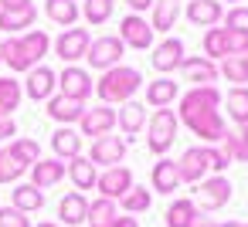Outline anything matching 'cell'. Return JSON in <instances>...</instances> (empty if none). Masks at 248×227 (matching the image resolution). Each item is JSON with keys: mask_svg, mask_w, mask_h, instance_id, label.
I'll list each match as a JSON object with an SVG mask.
<instances>
[{"mask_svg": "<svg viewBox=\"0 0 248 227\" xmlns=\"http://www.w3.org/2000/svg\"><path fill=\"white\" fill-rule=\"evenodd\" d=\"M217 105H221V95H217L214 85H194L187 95H180L177 119H180L194 136H201L207 146H214V142H221V139L228 136Z\"/></svg>", "mask_w": 248, "mask_h": 227, "instance_id": "6da1fadb", "label": "cell"}, {"mask_svg": "<svg viewBox=\"0 0 248 227\" xmlns=\"http://www.w3.org/2000/svg\"><path fill=\"white\" fill-rule=\"evenodd\" d=\"M140 85H143L140 68L116 65V68L102 71V78L95 82V95L102 99V105H126V102H133V95H136Z\"/></svg>", "mask_w": 248, "mask_h": 227, "instance_id": "7a4b0ae2", "label": "cell"}, {"mask_svg": "<svg viewBox=\"0 0 248 227\" xmlns=\"http://www.w3.org/2000/svg\"><path fill=\"white\" fill-rule=\"evenodd\" d=\"M177 126H180V119H177L173 109H156L146 119V146H150V153L167 156V149L177 139Z\"/></svg>", "mask_w": 248, "mask_h": 227, "instance_id": "3957f363", "label": "cell"}, {"mask_svg": "<svg viewBox=\"0 0 248 227\" xmlns=\"http://www.w3.org/2000/svg\"><path fill=\"white\" fill-rule=\"evenodd\" d=\"M123 55H126V44L119 41V38H95L92 44H89V55H85V61H89V68H95V71H109V68H116V65H123Z\"/></svg>", "mask_w": 248, "mask_h": 227, "instance_id": "277c9868", "label": "cell"}, {"mask_svg": "<svg viewBox=\"0 0 248 227\" xmlns=\"http://www.w3.org/2000/svg\"><path fill=\"white\" fill-rule=\"evenodd\" d=\"M92 92H95V82H92V75H89L85 68H78V65H65V68L58 71V95L75 99V102H85Z\"/></svg>", "mask_w": 248, "mask_h": 227, "instance_id": "5b68a950", "label": "cell"}, {"mask_svg": "<svg viewBox=\"0 0 248 227\" xmlns=\"http://www.w3.org/2000/svg\"><path fill=\"white\" fill-rule=\"evenodd\" d=\"M89 44H92V38H89L85 28H68V31H62L58 41H55V55H58L65 65H75L78 58L89 55Z\"/></svg>", "mask_w": 248, "mask_h": 227, "instance_id": "8992f818", "label": "cell"}, {"mask_svg": "<svg viewBox=\"0 0 248 227\" xmlns=\"http://www.w3.org/2000/svg\"><path fill=\"white\" fill-rule=\"evenodd\" d=\"M123 156H126V139L123 136H102V139H92V149H89V159L92 166H123Z\"/></svg>", "mask_w": 248, "mask_h": 227, "instance_id": "52a82bcc", "label": "cell"}, {"mask_svg": "<svg viewBox=\"0 0 248 227\" xmlns=\"http://www.w3.org/2000/svg\"><path fill=\"white\" fill-rule=\"evenodd\" d=\"M119 41L126 48H136V51L153 48V28H150V21H143L140 14H126L123 24H119Z\"/></svg>", "mask_w": 248, "mask_h": 227, "instance_id": "ba28073f", "label": "cell"}, {"mask_svg": "<svg viewBox=\"0 0 248 227\" xmlns=\"http://www.w3.org/2000/svg\"><path fill=\"white\" fill-rule=\"evenodd\" d=\"M231 200V183L224 176H204L197 183V210H217Z\"/></svg>", "mask_w": 248, "mask_h": 227, "instance_id": "9c48e42d", "label": "cell"}, {"mask_svg": "<svg viewBox=\"0 0 248 227\" xmlns=\"http://www.w3.org/2000/svg\"><path fill=\"white\" fill-rule=\"evenodd\" d=\"M129 186H133V170L129 166H112V170L99 173V180H95V190L106 200H119Z\"/></svg>", "mask_w": 248, "mask_h": 227, "instance_id": "30bf717a", "label": "cell"}, {"mask_svg": "<svg viewBox=\"0 0 248 227\" xmlns=\"http://www.w3.org/2000/svg\"><path fill=\"white\" fill-rule=\"evenodd\" d=\"M184 41L180 38H163V44H156L153 48V68L167 78L170 71H177L180 65H184Z\"/></svg>", "mask_w": 248, "mask_h": 227, "instance_id": "8fae6325", "label": "cell"}, {"mask_svg": "<svg viewBox=\"0 0 248 227\" xmlns=\"http://www.w3.org/2000/svg\"><path fill=\"white\" fill-rule=\"evenodd\" d=\"M177 173H180V183H201V180L211 173L204 146H190V149L177 159Z\"/></svg>", "mask_w": 248, "mask_h": 227, "instance_id": "7c38bea8", "label": "cell"}, {"mask_svg": "<svg viewBox=\"0 0 248 227\" xmlns=\"http://www.w3.org/2000/svg\"><path fill=\"white\" fill-rule=\"evenodd\" d=\"M112 126H116V109H109V105L85 109V115H82V136L102 139V136H112Z\"/></svg>", "mask_w": 248, "mask_h": 227, "instance_id": "4fadbf2b", "label": "cell"}, {"mask_svg": "<svg viewBox=\"0 0 248 227\" xmlns=\"http://www.w3.org/2000/svg\"><path fill=\"white\" fill-rule=\"evenodd\" d=\"M55 85H58L55 68L38 65V68L28 71V99H31V102H48V99L55 95Z\"/></svg>", "mask_w": 248, "mask_h": 227, "instance_id": "5bb4252c", "label": "cell"}, {"mask_svg": "<svg viewBox=\"0 0 248 227\" xmlns=\"http://www.w3.org/2000/svg\"><path fill=\"white\" fill-rule=\"evenodd\" d=\"M65 176L75 183V190H95V180H99V166H92L89 156H75L65 163Z\"/></svg>", "mask_w": 248, "mask_h": 227, "instance_id": "9a60e30c", "label": "cell"}, {"mask_svg": "<svg viewBox=\"0 0 248 227\" xmlns=\"http://www.w3.org/2000/svg\"><path fill=\"white\" fill-rule=\"evenodd\" d=\"M85 217H89V200H85V193H65L62 203H58V220H62V227H78V224H85Z\"/></svg>", "mask_w": 248, "mask_h": 227, "instance_id": "2e32d148", "label": "cell"}, {"mask_svg": "<svg viewBox=\"0 0 248 227\" xmlns=\"http://www.w3.org/2000/svg\"><path fill=\"white\" fill-rule=\"evenodd\" d=\"M17 41H21V55H24V61H28V68H38V65H41V58H45V55H48V48H51V38H48L45 31L17 34Z\"/></svg>", "mask_w": 248, "mask_h": 227, "instance_id": "e0dca14e", "label": "cell"}, {"mask_svg": "<svg viewBox=\"0 0 248 227\" xmlns=\"http://www.w3.org/2000/svg\"><path fill=\"white\" fill-rule=\"evenodd\" d=\"M48 115L62 126H72V122H82L85 115V102H75V99H65V95H51L48 99Z\"/></svg>", "mask_w": 248, "mask_h": 227, "instance_id": "ac0fdd59", "label": "cell"}, {"mask_svg": "<svg viewBox=\"0 0 248 227\" xmlns=\"http://www.w3.org/2000/svg\"><path fill=\"white\" fill-rule=\"evenodd\" d=\"M78 153H82V132H75L72 126L55 129V136H51V156L55 159H75Z\"/></svg>", "mask_w": 248, "mask_h": 227, "instance_id": "d6986e66", "label": "cell"}, {"mask_svg": "<svg viewBox=\"0 0 248 227\" xmlns=\"http://www.w3.org/2000/svg\"><path fill=\"white\" fill-rule=\"evenodd\" d=\"M65 180V163L62 159H38L34 166H31V183L38 186V190H48V186H58Z\"/></svg>", "mask_w": 248, "mask_h": 227, "instance_id": "ffe728a7", "label": "cell"}, {"mask_svg": "<svg viewBox=\"0 0 248 227\" xmlns=\"http://www.w3.org/2000/svg\"><path fill=\"white\" fill-rule=\"evenodd\" d=\"M116 126H119L129 139H136V136L146 129V105H140V102H126V105L116 112Z\"/></svg>", "mask_w": 248, "mask_h": 227, "instance_id": "44dd1931", "label": "cell"}, {"mask_svg": "<svg viewBox=\"0 0 248 227\" xmlns=\"http://www.w3.org/2000/svg\"><path fill=\"white\" fill-rule=\"evenodd\" d=\"M150 183H153V190L156 193H177V186H180V173H177V163L173 159H160V163H153V170H150Z\"/></svg>", "mask_w": 248, "mask_h": 227, "instance_id": "7402d4cb", "label": "cell"}, {"mask_svg": "<svg viewBox=\"0 0 248 227\" xmlns=\"http://www.w3.org/2000/svg\"><path fill=\"white\" fill-rule=\"evenodd\" d=\"M221 17H224V11L217 0H190L187 4V21L197 28H214Z\"/></svg>", "mask_w": 248, "mask_h": 227, "instance_id": "603a6c76", "label": "cell"}, {"mask_svg": "<svg viewBox=\"0 0 248 227\" xmlns=\"http://www.w3.org/2000/svg\"><path fill=\"white\" fill-rule=\"evenodd\" d=\"M177 17H180V0H153V17H150L153 34H167V31H173Z\"/></svg>", "mask_w": 248, "mask_h": 227, "instance_id": "cb8c5ba5", "label": "cell"}, {"mask_svg": "<svg viewBox=\"0 0 248 227\" xmlns=\"http://www.w3.org/2000/svg\"><path fill=\"white\" fill-rule=\"evenodd\" d=\"M180 95V85L173 82V78H156V82H150L146 85V102L153 105V109H170V102Z\"/></svg>", "mask_w": 248, "mask_h": 227, "instance_id": "d4e9b609", "label": "cell"}, {"mask_svg": "<svg viewBox=\"0 0 248 227\" xmlns=\"http://www.w3.org/2000/svg\"><path fill=\"white\" fill-rule=\"evenodd\" d=\"M21 99H24V88L17 78H7L0 75V119H11L17 109H21Z\"/></svg>", "mask_w": 248, "mask_h": 227, "instance_id": "484cf974", "label": "cell"}, {"mask_svg": "<svg viewBox=\"0 0 248 227\" xmlns=\"http://www.w3.org/2000/svg\"><path fill=\"white\" fill-rule=\"evenodd\" d=\"M11 197H14L11 207H17L21 213H34V210L45 207V190H38L34 183H17V186L11 190Z\"/></svg>", "mask_w": 248, "mask_h": 227, "instance_id": "4316f807", "label": "cell"}, {"mask_svg": "<svg viewBox=\"0 0 248 227\" xmlns=\"http://www.w3.org/2000/svg\"><path fill=\"white\" fill-rule=\"evenodd\" d=\"M45 14H48L51 24L68 31L78 21V4H75V0H45Z\"/></svg>", "mask_w": 248, "mask_h": 227, "instance_id": "83f0119b", "label": "cell"}, {"mask_svg": "<svg viewBox=\"0 0 248 227\" xmlns=\"http://www.w3.org/2000/svg\"><path fill=\"white\" fill-rule=\"evenodd\" d=\"M180 71H184V75H187L190 82H197V85H207V82H214V78H217V65H214V61H207L204 55L184 58Z\"/></svg>", "mask_w": 248, "mask_h": 227, "instance_id": "f1b7e54d", "label": "cell"}, {"mask_svg": "<svg viewBox=\"0 0 248 227\" xmlns=\"http://www.w3.org/2000/svg\"><path fill=\"white\" fill-rule=\"evenodd\" d=\"M150 203H153V193L146 190V186H140V183H133L123 197H119V207L129 213V217H136V213H146L150 210Z\"/></svg>", "mask_w": 248, "mask_h": 227, "instance_id": "f546056e", "label": "cell"}, {"mask_svg": "<svg viewBox=\"0 0 248 227\" xmlns=\"http://www.w3.org/2000/svg\"><path fill=\"white\" fill-rule=\"evenodd\" d=\"M201 210H197V203L194 200H187V197H180V200H173L170 207H167V227H190L194 224V217H197Z\"/></svg>", "mask_w": 248, "mask_h": 227, "instance_id": "4dcf8cb0", "label": "cell"}, {"mask_svg": "<svg viewBox=\"0 0 248 227\" xmlns=\"http://www.w3.org/2000/svg\"><path fill=\"white\" fill-rule=\"evenodd\" d=\"M116 217H119L116 200L99 197V200H92V203H89V217H85V224H89V227H112V220H116Z\"/></svg>", "mask_w": 248, "mask_h": 227, "instance_id": "1f68e13d", "label": "cell"}, {"mask_svg": "<svg viewBox=\"0 0 248 227\" xmlns=\"http://www.w3.org/2000/svg\"><path fill=\"white\" fill-rule=\"evenodd\" d=\"M7 153H11L21 166H34V163L41 159V142H38V139H28V136H17V139H11Z\"/></svg>", "mask_w": 248, "mask_h": 227, "instance_id": "d6a6232c", "label": "cell"}, {"mask_svg": "<svg viewBox=\"0 0 248 227\" xmlns=\"http://www.w3.org/2000/svg\"><path fill=\"white\" fill-rule=\"evenodd\" d=\"M204 58L207 61L231 58V51H228V31L224 28H207V34H204Z\"/></svg>", "mask_w": 248, "mask_h": 227, "instance_id": "836d02e7", "label": "cell"}, {"mask_svg": "<svg viewBox=\"0 0 248 227\" xmlns=\"http://www.w3.org/2000/svg\"><path fill=\"white\" fill-rule=\"evenodd\" d=\"M224 105H228V115L238 126H248V85H234L224 95Z\"/></svg>", "mask_w": 248, "mask_h": 227, "instance_id": "e575fe53", "label": "cell"}, {"mask_svg": "<svg viewBox=\"0 0 248 227\" xmlns=\"http://www.w3.org/2000/svg\"><path fill=\"white\" fill-rule=\"evenodd\" d=\"M112 11H116V0H82V17H85L92 28L106 24V21L112 17Z\"/></svg>", "mask_w": 248, "mask_h": 227, "instance_id": "d590c367", "label": "cell"}, {"mask_svg": "<svg viewBox=\"0 0 248 227\" xmlns=\"http://www.w3.org/2000/svg\"><path fill=\"white\" fill-rule=\"evenodd\" d=\"M34 17H38V11L31 7V11H17V14H4L0 11V31H7V34H21V31H28V28H34Z\"/></svg>", "mask_w": 248, "mask_h": 227, "instance_id": "8d00e7d4", "label": "cell"}, {"mask_svg": "<svg viewBox=\"0 0 248 227\" xmlns=\"http://www.w3.org/2000/svg\"><path fill=\"white\" fill-rule=\"evenodd\" d=\"M221 153H224L228 159L248 163V139H245L241 132H228V136L221 139Z\"/></svg>", "mask_w": 248, "mask_h": 227, "instance_id": "74e56055", "label": "cell"}, {"mask_svg": "<svg viewBox=\"0 0 248 227\" xmlns=\"http://www.w3.org/2000/svg\"><path fill=\"white\" fill-rule=\"evenodd\" d=\"M24 173H28V166H21L4 146H0V183H17Z\"/></svg>", "mask_w": 248, "mask_h": 227, "instance_id": "f35d334b", "label": "cell"}, {"mask_svg": "<svg viewBox=\"0 0 248 227\" xmlns=\"http://www.w3.org/2000/svg\"><path fill=\"white\" fill-rule=\"evenodd\" d=\"M221 75H224L228 82H234V85L248 82V71H245V65H241V58H238V55H231V58H224V61H221Z\"/></svg>", "mask_w": 248, "mask_h": 227, "instance_id": "ab89813d", "label": "cell"}, {"mask_svg": "<svg viewBox=\"0 0 248 227\" xmlns=\"http://www.w3.org/2000/svg\"><path fill=\"white\" fill-rule=\"evenodd\" d=\"M224 31H234V34L248 38V7H231L228 17H224Z\"/></svg>", "mask_w": 248, "mask_h": 227, "instance_id": "60d3db41", "label": "cell"}, {"mask_svg": "<svg viewBox=\"0 0 248 227\" xmlns=\"http://www.w3.org/2000/svg\"><path fill=\"white\" fill-rule=\"evenodd\" d=\"M0 227H34V224L17 207H0Z\"/></svg>", "mask_w": 248, "mask_h": 227, "instance_id": "b9f144b4", "label": "cell"}, {"mask_svg": "<svg viewBox=\"0 0 248 227\" xmlns=\"http://www.w3.org/2000/svg\"><path fill=\"white\" fill-rule=\"evenodd\" d=\"M204 153H207V166L214 170V176H221V173L228 170V163H231V159H228L217 146H204Z\"/></svg>", "mask_w": 248, "mask_h": 227, "instance_id": "7bdbcfd3", "label": "cell"}, {"mask_svg": "<svg viewBox=\"0 0 248 227\" xmlns=\"http://www.w3.org/2000/svg\"><path fill=\"white\" fill-rule=\"evenodd\" d=\"M31 0H0V11L4 14H17V11H31Z\"/></svg>", "mask_w": 248, "mask_h": 227, "instance_id": "ee69618b", "label": "cell"}, {"mask_svg": "<svg viewBox=\"0 0 248 227\" xmlns=\"http://www.w3.org/2000/svg\"><path fill=\"white\" fill-rule=\"evenodd\" d=\"M14 136H17L14 119H0V142H7V139H14Z\"/></svg>", "mask_w": 248, "mask_h": 227, "instance_id": "f6af8a7d", "label": "cell"}, {"mask_svg": "<svg viewBox=\"0 0 248 227\" xmlns=\"http://www.w3.org/2000/svg\"><path fill=\"white\" fill-rule=\"evenodd\" d=\"M126 4H129V11H133V14H140V11L153 7V0H126Z\"/></svg>", "mask_w": 248, "mask_h": 227, "instance_id": "bcb514c9", "label": "cell"}, {"mask_svg": "<svg viewBox=\"0 0 248 227\" xmlns=\"http://www.w3.org/2000/svg\"><path fill=\"white\" fill-rule=\"evenodd\" d=\"M112 227H136V217H129V213H119V217L112 220Z\"/></svg>", "mask_w": 248, "mask_h": 227, "instance_id": "7dc6e473", "label": "cell"}, {"mask_svg": "<svg viewBox=\"0 0 248 227\" xmlns=\"http://www.w3.org/2000/svg\"><path fill=\"white\" fill-rule=\"evenodd\" d=\"M190 227H211V220H207V217H204V213H197V217H194V224H190Z\"/></svg>", "mask_w": 248, "mask_h": 227, "instance_id": "c3c4849f", "label": "cell"}, {"mask_svg": "<svg viewBox=\"0 0 248 227\" xmlns=\"http://www.w3.org/2000/svg\"><path fill=\"white\" fill-rule=\"evenodd\" d=\"M211 227H241L238 220H224V224H211Z\"/></svg>", "mask_w": 248, "mask_h": 227, "instance_id": "681fc988", "label": "cell"}, {"mask_svg": "<svg viewBox=\"0 0 248 227\" xmlns=\"http://www.w3.org/2000/svg\"><path fill=\"white\" fill-rule=\"evenodd\" d=\"M238 58H241V65H245V71H248V51H245V55H238Z\"/></svg>", "mask_w": 248, "mask_h": 227, "instance_id": "f907efd6", "label": "cell"}, {"mask_svg": "<svg viewBox=\"0 0 248 227\" xmlns=\"http://www.w3.org/2000/svg\"><path fill=\"white\" fill-rule=\"evenodd\" d=\"M38 227H62V224H55V220H45V224H38Z\"/></svg>", "mask_w": 248, "mask_h": 227, "instance_id": "816d5d0a", "label": "cell"}, {"mask_svg": "<svg viewBox=\"0 0 248 227\" xmlns=\"http://www.w3.org/2000/svg\"><path fill=\"white\" fill-rule=\"evenodd\" d=\"M238 132H241V136H245V139H248V126H241V129H238Z\"/></svg>", "mask_w": 248, "mask_h": 227, "instance_id": "f5cc1de1", "label": "cell"}, {"mask_svg": "<svg viewBox=\"0 0 248 227\" xmlns=\"http://www.w3.org/2000/svg\"><path fill=\"white\" fill-rule=\"evenodd\" d=\"M231 4H241V0H231Z\"/></svg>", "mask_w": 248, "mask_h": 227, "instance_id": "db71d44e", "label": "cell"}, {"mask_svg": "<svg viewBox=\"0 0 248 227\" xmlns=\"http://www.w3.org/2000/svg\"><path fill=\"white\" fill-rule=\"evenodd\" d=\"M241 227H248V224H241Z\"/></svg>", "mask_w": 248, "mask_h": 227, "instance_id": "11a10c76", "label": "cell"}, {"mask_svg": "<svg viewBox=\"0 0 248 227\" xmlns=\"http://www.w3.org/2000/svg\"><path fill=\"white\" fill-rule=\"evenodd\" d=\"M0 61H4V58H0Z\"/></svg>", "mask_w": 248, "mask_h": 227, "instance_id": "9f6ffc18", "label": "cell"}]
</instances>
